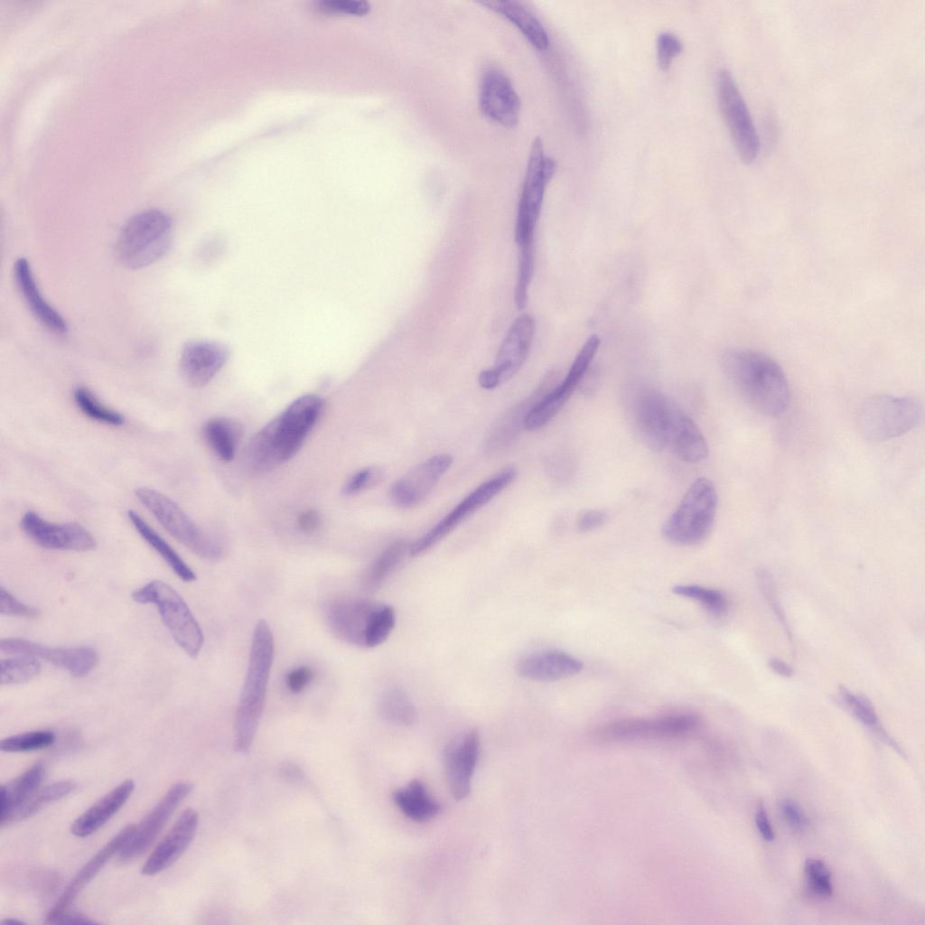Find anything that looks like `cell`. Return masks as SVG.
<instances>
[{"instance_id":"obj_37","label":"cell","mask_w":925,"mask_h":925,"mask_svg":"<svg viewBox=\"0 0 925 925\" xmlns=\"http://www.w3.org/2000/svg\"><path fill=\"white\" fill-rule=\"evenodd\" d=\"M378 711L385 720L401 726L412 725L417 716L412 699L398 687H390L382 694Z\"/></svg>"},{"instance_id":"obj_43","label":"cell","mask_w":925,"mask_h":925,"mask_svg":"<svg viewBox=\"0 0 925 925\" xmlns=\"http://www.w3.org/2000/svg\"><path fill=\"white\" fill-rule=\"evenodd\" d=\"M804 872L808 883L815 893L825 897L832 894L831 874L823 861L817 858L807 859Z\"/></svg>"},{"instance_id":"obj_42","label":"cell","mask_w":925,"mask_h":925,"mask_svg":"<svg viewBox=\"0 0 925 925\" xmlns=\"http://www.w3.org/2000/svg\"><path fill=\"white\" fill-rule=\"evenodd\" d=\"M53 732L41 730L6 737L0 742V749L6 752H25L50 747L55 742Z\"/></svg>"},{"instance_id":"obj_25","label":"cell","mask_w":925,"mask_h":925,"mask_svg":"<svg viewBox=\"0 0 925 925\" xmlns=\"http://www.w3.org/2000/svg\"><path fill=\"white\" fill-rule=\"evenodd\" d=\"M584 668L583 662L560 649H544L521 658L518 674L527 679L552 682L573 677Z\"/></svg>"},{"instance_id":"obj_29","label":"cell","mask_w":925,"mask_h":925,"mask_svg":"<svg viewBox=\"0 0 925 925\" xmlns=\"http://www.w3.org/2000/svg\"><path fill=\"white\" fill-rule=\"evenodd\" d=\"M550 383L551 378L549 377L531 396L513 406L498 420L487 439L486 445L489 449L504 448L517 438L521 429L524 428V422L530 409L551 388Z\"/></svg>"},{"instance_id":"obj_31","label":"cell","mask_w":925,"mask_h":925,"mask_svg":"<svg viewBox=\"0 0 925 925\" xmlns=\"http://www.w3.org/2000/svg\"><path fill=\"white\" fill-rule=\"evenodd\" d=\"M44 767L36 763L13 780L0 787V825L24 803L39 788L44 777Z\"/></svg>"},{"instance_id":"obj_34","label":"cell","mask_w":925,"mask_h":925,"mask_svg":"<svg viewBox=\"0 0 925 925\" xmlns=\"http://www.w3.org/2000/svg\"><path fill=\"white\" fill-rule=\"evenodd\" d=\"M410 544L398 539L389 544L368 565L361 577L364 590L373 592L378 589L389 575L397 568L406 555L409 556Z\"/></svg>"},{"instance_id":"obj_14","label":"cell","mask_w":925,"mask_h":925,"mask_svg":"<svg viewBox=\"0 0 925 925\" xmlns=\"http://www.w3.org/2000/svg\"><path fill=\"white\" fill-rule=\"evenodd\" d=\"M721 113L741 160L750 164L757 157L760 141L747 105L732 73L723 69L717 79Z\"/></svg>"},{"instance_id":"obj_51","label":"cell","mask_w":925,"mask_h":925,"mask_svg":"<svg viewBox=\"0 0 925 925\" xmlns=\"http://www.w3.org/2000/svg\"><path fill=\"white\" fill-rule=\"evenodd\" d=\"M782 815L789 825L796 830H802L807 825V818L801 808L791 799H784L780 803Z\"/></svg>"},{"instance_id":"obj_10","label":"cell","mask_w":925,"mask_h":925,"mask_svg":"<svg viewBox=\"0 0 925 925\" xmlns=\"http://www.w3.org/2000/svg\"><path fill=\"white\" fill-rule=\"evenodd\" d=\"M135 494L159 524L193 554L208 560L221 557L222 547L202 531L171 498L149 487H139Z\"/></svg>"},{"instance_id":"obj_53","label":"cell","mask_w":925,"mask_h":925,"mask_svg":"<svg viewBox=\"0 0 925 925\" xmlns=\"http://www.w3.org/2000/svg\"><path fill=\"white\" fill-rule=\"evenodd\" d=\"M321 524L320 514L314 509L303 511L297 519L298 528L305 533L315 531Z\"/></svg>"},{"instance_id":"obj_7","label":"cell","mask_w":925,"mask_h":925,"mask_svg":"<svg viewBox=\"0 0 925 925\" xmlns=\"http://www.w3.org/2000/svg\"><path fill=\"white\" fill-rule=\"evenodd\" d=\"M717 501L716 489L709 479L701 477L695 480L662 524V537L678 546L702 543L711 533Z\"/></svg>"},{"instance_id":"obj_9","label":"cell","mask_w":925,"mask_h":925,"mask_svg":"<svg viewBox=\"0 0 925 925\" xmlns=\"http://www.w3.org/2000/svg\"><path fill=\"white\" fill-rule=\"evenodd\" d=\"M131 597L138 603L155 605L180 648L192 658L199 655L204 643L202 630L185 601L171 585L153 580L134 591Z\"/></svg>"},{"instance_id":"obj_20","label":"cell","mask_w":925,"mask_h":925,"mask_svg":"<svg viewBox=\"0 0 925 925\" xmlns=\"http://www.w3.org/2000/svg\"><path fill=\"white\" fill-rule=\"evenodd\" d=\"M20 525L30 539L44 548L89 551L97 546L94 537L79 524L49 522L34 511L25 512Z\"/></svg>"},{"instance_id":"obj_48","label":"cell","mask_w":925,"mask_h":925,"mask_svg":"<svg viewBox=\"0 0 925 925\" xmlns=\"http://www.w3.org/2000/svg\"><path fill=\"white\" fill-rule=\"evenodd\" d=\"M758 581L763 595L767 599L770 606L775 612V615L778 617L780 623L786 629V631L790 634V631L786 621L785 614L780 607V603H779L772 578L765 571H762L758 574Z\"/></svg>"},{"instance_id":"obj_24","label":"cell","mask_w":925,"mask_h":925,"mask_svg":"<svg viewBox=\"0 0 925 925\" xmlns=\"http://www.w3.org/2000/svg\"><path fill=\"white\" fill-rule=\"evenodd\" d=\"M135 825H128L103 846L77 873L66 887L56 904L47 914L45 922L68 911L86 885L97 875L107 861L125 846L135 831Z\"/></svg>"},{"instance_id":"obj_3","label":"cell","mask_w":925,"mask_h":925,"mask_svg":"<svg viewBox=\"0 0 925 925\" xmlns=\"http://www.w3.org/2000/svg\"><path fill=\"white\" fill-rule=\"evenodd\" d=\"M275 654L272 630L264 619L257 621L243 687L234 719V751L247 753L254 742L263 714Z\"/></svg>"},{"instance_id":"obj_11","label":"cell","mask_w":925,"mask_h":925,"mask_svg":"<svg viewBox=\"0 0 925 925\" xmlns=\"http://www.w3.org/2000/svg\"><path fill=\"white\" fill-rule=\"evenodd\" d=\"M517 475L516 468L507 467L481 483L427 532L410 544L409 556H417L428 551L475 511L508 488Z\"/></svg>"},{"instance_id":"obj_35","label":"cell","mask_w":925,"mask_h":925,"mask_svg":"<svg viewBox=\"0 0 925 925\" xmlns=\"http://www.w3.org/2000/svg\"><path fill=\"white\" fill-rule=\"evenodd\" d=\"M204 439L223 462L233 460L240 438V426L233 420L226 417H214L208 420L202 428Z\"/></svg>"},{"instance_id":"obj_40","label":"cell","mask_w":925,"mask_h":925,"mask_svg":"<svg viewBox=\"0 0 925 925\" xmlns=\"http://www.w3.org/2000/svg\"><path fill=\"white\" fill-rule=\"evenodd\" d=\"M73 397L79 409L90 419L115 426L124 424V416L103 405L88 388H76Z\"/></svg>"},{"instance_id":"obj_47","label":"cell","mask_w":925,"mask_h":925,"mask_svg":"<svg viewBox=\"0 0 925 925\" xmlns=\"http://www.w3.org/2000/svg\"><path fill=\"white\" fill-rule=\"evenodd\" d=\"M380 472L373 467L363 468L353 473L344 483L342 493L344 495L356 494L378 481Z\"/></svg>"},{"instance_id":"obj_18","label":"cell","mask_w":925,"mask_h":925,"mask_svg":"<svg viewBox=\"0 0 925 925\" xmlns=\"http://www.w3.org/2000/svg\"><path fill=\"white\" fill-rule=\"evenodd\" d=\"M453 462L451 454L439 453L419 462L392 484L390 500L403 509L419 505L432 493Z\"/></svg>"},{"instance_id":"obj_54","label":"cell","mask_w":925,"mask_h":925,"mask_svg":"<svg viewBox=\"0 0 925 925\" xmlns=\"http://www.w3.org/2000/svg\"><path fill=\"white\" fill-rule=\"evenodd\" d=\"M47 923H49V924H93V923H95V921L91 920L89 918L86 917L85 915H83L81 913L70 912L68 911H65L60 913L59 915H57L56 917H54L53 919H51V920H49Z\"/></svg>"},{"instance_id":"obj_27","label":"cell","mask_w":925,"mask_h":925,"mask_svg":"<svg viewBox=\"0 0 925 925\" xmlns=\"http://www.w3.org/2000/svg\"><path fill=\"white\" fill-rule=\"evenodd\" d=\"M134 790L135 782L132 780L122 781L73 821L70 826L71 834L85 837L95 833L119 810Z\"/></svg>"},{"instance_id":"obj_8","label":"cell","mask_w":925,"mask_h":925,"mask_svg":"<svg viewBox=\"0 0 925 925\" xmlns=\"http://www.w3.org/2000/svg\"><path fill=\"white\" fill-rule=\"evenodd\" d=\"M921 404L909 397L876 395L864 400L855 416L856 427L865 439L883 442L902 436L922 420Z\"/></svg>"},{"instance_id":"obj_1","label":"cell","mask_w":925,"mask_h":925,"mask_svg":"<svg viewBox=\"0 0 925 925\" xmlns=\"http://www.w3.org/2000/svg\"><path fill=\"white\" fill-rule=\"evenodd\" d=\"M323 406V399L314 394L294 400L250 440L246 450L248 466L263 473L290 460L318 421Z\"/></svg>"},{"instance_id":"obj_39","label":"cell","mask_w":925,"mask_h":925,"mask_svg":"<svg viewBox=\"0 0 925 925\" xmlns=\"http://www.w3.org/2000/svg\"><path fill=\"white\" fill-rule=\"evenodd\" d=\"M1 685H16L29 682L37 677L42 670L38 659L32 655L21 656L1 660Z\"/></svg>"},{"instance_id":"obj_56","label":"cell","mask_w":925,"mask_h":925,"mask_svg":"<svg viewBox=\"0 0 925 925\" xmlns=\"http://www.w3.org/2000/svg\"><path fill=\"white\" fill-rule=\"evenodd\" d=\"M769 667L771 668V669H772L774 672H776L780 676H782V677H791L793 675L792 668L790 665H788L787 663H785L784 661H782V660H780L779 659H776V658L770 659H769Z\"/></svg>"},{"instance_id":"obj_32","label":"cell","mask_w":925,"mask_h":925,"mask_svg":"<svg viewBox=\"0 0 925 925\" xmlns=\"http://www.w3.org/2000/svg\"><path fill=\"white\" fill-rule=\"evenodd\" d=\"M392 799L404 815L416 822H426L441 810L440 804L429 795L424 783L418 780H413L406 786L395 790Z\"/></svg>"},{"instance_id":"obj_5","label":"cell","mask_w":925,"mask_h":925,"mask_svg":"<svg viewBox=\"0 0 925 925\" xmlns=\"http://www.w3.org/2000/svg\"><path fill=\"white\" fill-rule=\"evenodd\" d=\"M556 169V161L547 155L543 141L536 136L531 144L515 227L519 262H534V234L540 216L546 188Z\"/></svg>"},{"instance_id":"obj_49","label":"cell","mask_w":925,"mask_h":925,"mask_svg":"<svg viewBox=\"0 0 925 925\" xmlns=\"http://www.w3.org/2000/svg\"><path fill=\"white\" fill-rule=\"evenodd\" d=\"M313 670L307 666H300L291 669L285 676V687L292 694H300L313 681Z\"/></svg>"},{"instance_id":"obj_38","label":"cell","mask_w":925,"mask_h":925,"mask_svg":"<svg viewBox=\"0 0 925 925\" xmlns=\"http://www.w3.org/2000/svg\"><path fill=\"white\" fill-rule=\"evenodd\" d=\"M837 696L842 705L859 722L881 736L883 740H886L889 744L893 743L883 728L874 707L868 698L862 695L855 694L845 687H839Z\"/></svg>"},{"instance_id":"obj_22","label":"cell","mask_w":925,"mask_h":925,"mask_svg":"<svg viewBox=\"0 0 925 925\" xmlns=\"http://www.w3.org/2000/svg\"><path fill=\"white\" fill-rule=\"evenodd\" d=\"M480 753V734L472 729L451 742L444 751L448 786L457 800L466 798Z\"/></svg>"},{"instance_id":"obj_15","label":"cell","mask_w":925,"mask_h":925,"mask_svg":"<svg viewBox=\"0 0 925 925\" xmlns=\"http://www.w3.org/2000/svg\"><path fill=\"white\" fill-rule=\"evenodd\" d=\"M535 330V320L529 314L524 313L513 322L499 348L493 367L479 374L478 382L482 388L493 389L519 372L529 354Z\"/></svg>"},{"instance_id":"obj_19","label":"cell","mask_w":925,"mask_h":925,"mask_svg":"<svg viewBox=\"0 0 925 925\" xmlns=\"http://www.w3.org/2000/svg\"><path fill=\"white\" fill-rule=\"evenodd\" d=\"M0 649L8 654H27L67 670L71 676H88L98 665V654L91 647L60 648L20 638L2 639Z\"/></svg>"},{"instance_id":"obj_45","label":"cell","mask_w":925,"mask_h":925,"mask_svg":"<svg viewBox=\"0 0 925 925\" xmlns=\"http://www.w3.org/2000/svg\"><path fill=\"white\" fill-rule=\"evenodd\" d=\"M679 38L669 32L661 33L657 39L658 64L660 70L669 69L673 59L682 51Z\"/></svg>"},{"instance_id":"obj_4","label":"cell","mask_w":925,"mask_h":925,"mask_svg":"<svg viewBox=\"0 0 925 925\" xmlns=\"http://www.w3.org/2000/svg\"><path fill=\"white\" fill-rule=\"evenodd\" d=\"M330 631L357 647L375 648L387 640L396 624L392 606L355 596H338L323 606Z\"/></svg>"},{"instance_id":"obj_36","label":"cell","mask_w":925,"mask_h":925,"mask_svg":"<svg viewBox=\"0 0 925 925\" xmlns=\"http://www.w3.org/2000/svg\"><path fill=\"white\" fill-rule=\"evenodd\" d=\"M75 789L76 783L71 780H58L39 788L7 818L4 826L32 817L49 803L66 797Z\"/></svg>"},{"instance_id":"obj_17","label":"cell","mask_w":925,"mask_h":925,"mask_svg":"<svg viewBox=\"0 0 925 925\" xmlns=\"http://www.w3.org/2000/svg\"><path fill=\"white\" fill-rule=\"evenodd\" d=\"M192 789V784L186 781H179L173 785L135 826L132 836L119 852L120 860L131 861L145 853Z\"/></svg>"},{"instance_id":"obj_28","label":"cell","mask_w":925,"mask_h":925,"mask_svg":"<svg viewBox=\"0 0 925 925\" xmlns=\"http://www.w3.org/2000/svg\"><path fill=\"white\" fill-rule=\"evenodd\" d=\"M668 447L683 462L696 463L709 454L705 436L696 424L677 407L668 437Z\"/></svg>"},{"instance_id":"obj_30","label":"cell","mask_w":925,"mask_h":925,"mask_svg":"<svg viewBox=\"0 0 925 925\" xmlns=\"http://www.w3.org/2000/svg\"><path fill=\"white\" fill-rule=\"evenodd\" d=\"M509 20L537 50L548 47L547 33L539 20L520 2L490 0L479 2Z\"/></svg>"},{"instance_id":"obj_33","label":"cell","mask_w":925,"mask_h":925,"mask_svg":"<svg viewBox=\"0 0 925 925\" xmlns=\"http://www.w3.org/2000/svg\"><path fill=\"white\" fill-rule=\"evenodd\" d=\"M127 517L141 537L153 547L183 582L196 580V574L181 556L135 511L128 510Z\"/></svg>"},{"instance_id":"obj_52","label":"cell","mask_w":925,"mask_h":925,"mask_svg":"<svg viewBox=\"0 0 925 925\" xmlns=\"http://www.w3.org/2000/svg\"><path fill=\"white\" fill-rule=\"evenodd\" d=\"M755 824L762 838L766 841L774 839V832L762 803H759L755 811Z\"/></svg>"},{"instance_id":"obj_26","label":"cell","mask_w":925,"mask_h":925,"mask_svg":"<svg viewBox=\"0 0 925 925\" xmlns=\"http://www.w3.org/2000/svg\"><path fill=\"white\" fill-rule=\"evenodd\" d=\"M14 278L26 306L39 322L55 334H65L68 331L66 321L42 295L26 258L20 257L15 261Z\"/></svg>"},{"instance_id":"obj_2","label":"cell","mask_w":925,"mask_h":925,"mask_svg":"<svg viewBox=\"0 0 925 925\" xmlns=\"http://www.w3.org/2000/svg\"><path fill=\"white\" fill-rule=\"evenodd\" d=\"M723 367L755 411L768 416L784 413L790 401V388L782 369L773 359L753 350H734L724 354Z\"/></svg>"},{"instance_id":"obj_44","label":"cell","mask_w":925,"mask_h":925,"mask_svg":"<svg viewBox=\"0 0 925 925\" xmlns=\"http://www.w3.org/2000/svg\"><path fill=\"white\" fill-rule=\"evenodd\" d=\"M317 8L326 14L365 15L370 10V5L361 0H324L320 1Z\"/></svg>"},{"instance_id":"obj_6","label":"cell","mask_w":925,"mask_h":925,"mask_svg":"<svg viewBox=\"0 0 925 925\" xmlns=\"http://www.w3.org/2000/svg\"><path fill=\"white\" fill-rule=\"evenodd\" d=\"M172 238L171 217L160 210H146L122 227L116 244L117 256L125 266L140 269L160 259L169 249Z\"/></svg>"},{"instance_id":"obj_46","label":"cell","mask_w":925,"mask_h":925,"mask_svg":"<svg viewBox=\"0 0 925 925\" xmlns=\"http://www.w3.org/2000/svg\"><path fill=\"white\" fill-rule=\"evenodd\" d=\"M0 612L6 616L37 618L40 612L36 608L19 601L2 585L0 588Z\"/></svg>"},{"instance_id":"obj_55","label":"cell","mask_w":925,"mask_h":925,"mask_svg":"<svg viewBox=\"0 0 925 925\" xmlns=\"http://www.w3.org/2000/svg\"><path fill=\"white\" fill-rule=\"evenodd\" d=\"M551 471L557 478H566L573 471V462L566 456L556 458L552 462Z\"/></svg>"},{"instance_id":"obj_21","label":"cell","mask_w":925,"mask_h":925,"mask_svg":"<svg viewBox=\"0 0 925 925\" xmlns=\"http://www.w3.org/2000/svg\"><path fill=\"white\" fill-rule=\"evenodd\" d=\"M228 356L227 347L220 342L207 340L190 341L184 344L181 352V376L190 387H203L222 369Z\"/></svg>"},{"instance_id":"obj_13","label":"cell","mask_w":925,"mask_h":925,"mask_svg":"<svg viewBox=\"0 0 925 925\" xmlns=\"http://www.w3.org/2000/svg\"><path fill=\"white\" fill-rule=\"evenodd\" d=\"M699 724V716L692 713L627 718L598 727L593 737L602 742L676 738L694 732Z\"/></svg>"},{"instance_id":"obj_12","label":"cell","mask_w":925,"mask_h":925,"mask_svg":"<svg viewBox=\"0 0 925 925\" xmlns=\"http://www.w3.org/2000/svg\"><path fill=\"white\" fill-rule=\"evenodd\" d=\"M677 406L659 390L640 388L628 401L633 428L640 440L653 452L668 447L669 433Z\"/></svg>"},{"instance_id":"obj_50","label":"cell","mask_w":925,"mask_h":925,"mask_svg":"<svg viewBox=\"0 0 925 925\" xmlns=\"http://www.w3.org/2000/svg\"><path fill=\"white\" fill-rule=\"evenodd\" d=\"M608 519V514L604 510L584 509L576 517V528L580 532H590L603 526Z\"/></svg>"},{"instance_id":"obj_16","label":"cell","mask_w":925,"mask_h":925,"mask_svg":"<svg viewBox=\"0 0 925 925\" xmlns=\"http://www.w3.org/2000/svg\"><path fill=\"white\" fill-rule=\"evenodd\" d=\"M479 107L492 122L514 128L519 119L520 98L509 78L500 68L484 69L479 83Z\"/></svg>"},{"instance_id":"obj_23","label":"cell","mask_w":925,"mask_h":925,"mask_svg":"<svg viewBox=\"0 0 925 925\" xmlns=\"http://www.w3.org/2000/svg\"><path fill=\"white\" fill-rule=\"evenodd\" d=\"M199 825V815L185 809L142 866L144 875H155L171 866L189 847Z\"/></svg>"},{"instance_id":"obj_57","label":"cell","mask_w":925,"mask_h":925,"mask_svg":"<svg viewBox=\"0 0 925 925\" xmlns=\"http://www.w3.org/2000/svg\"><path fill=\"white\" fill-rule=\"evenodd\" d=\"M2 922L3 923H6V924H18V925L23 923V921L18 920L16 919H14H14H6V920H3Z\"/></svg>"},{"instance_id":"obj_41","label":"cell","mask_w":925,"mask_h":925,"mask_svg":"<svg viewBox=\"0 0 925 925\" xmlns=\"http://www.w3.org/2000/svg\"><path fill=\"white\" fill-rule=\"evenodd\" d=\"M675 594L692 599L714 616H722L728 610L726 596L719 590L696 584H678L672 588Z\"/></svg>"}]
</instances>
